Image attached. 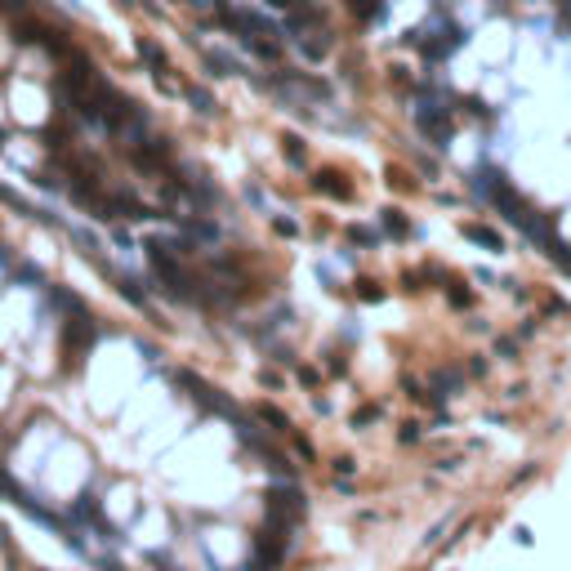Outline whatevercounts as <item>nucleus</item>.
Masks as SVG:
<instances>
[{"instance_id":"1","label":"nucleus","mask_w":571,"mask_h":571,"mask_svg":"<svg viewBox=\"0 0 571 571\" xmlns=\"http://www.w3.org/2000/svg\"><path fill=\"white\" fill-rule=\"evenodd\" d=\"M63 340H67V357H80L94 340H98V326L90 322L85 313H76V322H67V330H63Z\"/></svg>"},{"instance_id":"2","label":"nucleus","mask_w":571,"mask_h":571,"mask_svg":"<svg viewBox=\"0 0 571 571\" xmlns=\"http://www.w3.org/2000/svg\"><path fill=\"white\" fill-rule=\"evenodd\" d=\"M259 415H263V419H268V424H273L277 433H290V429H295V424H290V415H281L277 407H259Z\"/></svg>"},{"instance_id":"3","label":"nucleus","mask_w":571,"mask_h":571,"mask_svg":"<svg viewBox=\"0 0 571 571\" xmlns=\"http://www.w3.org/2000/svg\"><path fill=\"white\" fill-rule=\"evenodd\" d=\"M317 188H322V192H330V197H348V188H344V183L335 179V174H317Z\"/></svg>"},{"instance_id":"4","label":"nucleus","mask_w":571,"mask_h":571,"mask_svg":"<svg viewBox=\"0 0 571 571\" xmlns=\"http://www.w3.org/2000/svg\"><path fill=\"white\" fill-rule=\"evenodd\" d=\"M76 518H85V523H94V518H98V500H94V496H80V505H76Z\"/></svg>"},{"instance_id":"5","label":"nucleus","mask_w":571,"mask_h":571,"mask_svg":"<svg viewBox=\"0 0 571 571\" xmlns=\"http://www.w3.org/2000/svg\"><path fill=\"white\" fill-rule=\"evenodd\" d=\"M103 571H125V567L121 562H103Z\"/></svg>"},{"instance_id":"6","label":"nucleus","mask_w":571,"mask_h":571,"mask_svg":"<svg viewBox=\"0 0 571 571\" xmlns=\"http://www.w3.org/2000/svg\"><path fill=\"white\" fill-rule=\"evenodd\" d=\"M558 5H571V0H558Z\"/></svg>"}]
</instances>
